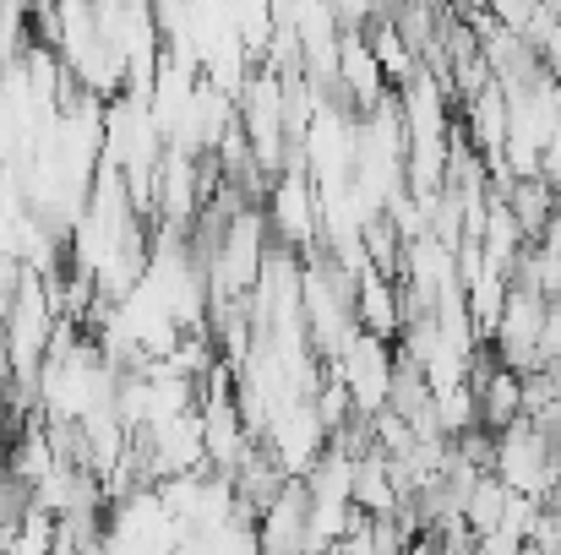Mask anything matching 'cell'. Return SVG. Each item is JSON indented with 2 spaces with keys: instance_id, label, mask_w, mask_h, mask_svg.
Masks as SVG:
<instances>
[{
  "instance_id": "6da1fadb",
  "label": "cell",
  "mask_w": 561,
  "mask_h": 555,
  "mask_svg": "<svg viewBox=\"0 0 561 555\" xmlns=\"http://www.w3.org/2000/svg\"><path fill=\"white\" fill-rule=\"evenodd\" d=\"M38 507H44V490H38V474H27L22 463H0V551H11L33 523H38Z\"/></svg>"
}]
</instances>
